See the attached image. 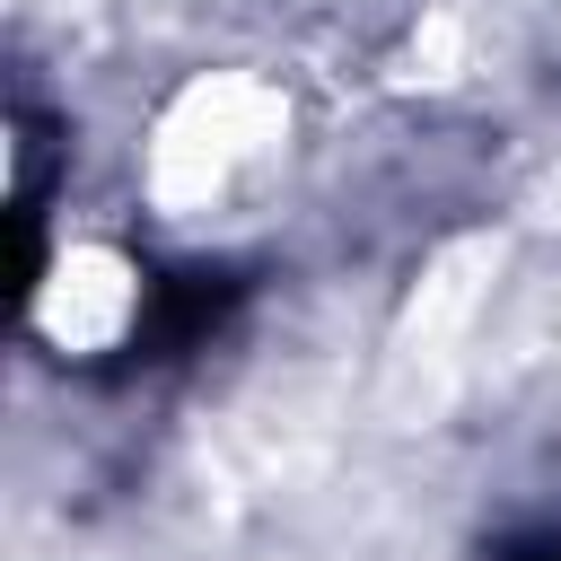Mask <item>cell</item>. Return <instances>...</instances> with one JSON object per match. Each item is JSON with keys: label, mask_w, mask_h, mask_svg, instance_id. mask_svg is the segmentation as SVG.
Here are the masks:
<instances>
[{"label": "cell", "mask_w": 561, "mask_h": 561, "mask_svg": "<svg viewBox=\"0 0 561 561\" xmlns=\"http://www.w3.org/2000/svg\"><path fill=\"white\" fill-rule=\"evenodd\" d=\"M263 131H272V96H263L254 79H202V88H184L175 114H167L158 140H149V193H158L167 210L210 202V193L237 175V158L263 149Z\"/></svg>", "instance_id": "obj_1"}, {"label": "cell", "mask_w": 561, "mask_h": 561, "mask_svg": "<svg viewBox=\"0 0 561 561\" xmlns=\"http://www.w3.org/2000/svg\"><path fill=\"white\" fill-rule=\"evenodd\" d=\"M44 333L53 342H70V351H105L123 324H131V272L114 263V254H96V245H79V254H61L53 263V280H44Z\"/></svg>", "instance_id": "obj_2"}]
</instances>
